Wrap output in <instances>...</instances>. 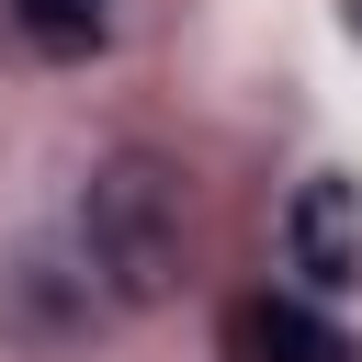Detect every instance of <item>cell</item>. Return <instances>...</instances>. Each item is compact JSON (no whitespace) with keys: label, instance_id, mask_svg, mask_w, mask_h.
<instances>
[{"label":"cell","instance_id":"cell-1","mask_svg":"<svg viewBox=\"0 0 362 362\" xmlns=\"http://www.w3.org/2000/svg\"><path fill=\"white\" fill-rule=\"evenodd\" d=\"M79 249H90V272H102L113 305H170L181 272H192V204H181V170L147 158V147L102 158L90 192H79Z\"/></svg>","mask_w":362,"mask_h":362},{"label":"cell","instance_id":"cell-2","mask_svg":"<svg viewBox=\"0 0 362 362\" xmlns=\"http://www.w3.org/2000/svg\"><path fill=\"white\" fill-rule=\"evenodd\" d=\"M283 260L305 272V294H351L362 283V192L351 181H305L283 204Z\"/></svg>","mask_w":362,"mask_h":362},{"label":"cell","instance_id":"cell-3","mask_svg":"<svg viewBox=\"0 0 362 362\" xmlns=\"http://www.w3.org/2000/svg\"><path fill=\"white\" fill-rule=\"evenodd\" d=\"M226 362H362L317 305H294V294H249L238 317H226Z\"/></svg>","mask_w":362,"mask_h":362},{"label":"cell","instance_id":"cell-4","mask_svg":"<svg viewBox=\"0 0 362 362\" xmlns=\"http://www.w3.org/2000/svg\"><path fill=\"white\" fill-rule=\"evenodd\" d=\"M124 23V0H11V34L34 57H102Z\"/></svg>","mask_w":362,"mask_h":362}]
</instances>
